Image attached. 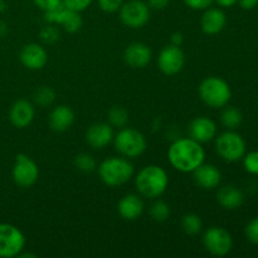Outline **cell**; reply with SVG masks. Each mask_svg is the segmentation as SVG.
<instances>
[{
	"instance_id": "6da1fadb",
	"label": "cell",
	"mask_w": 258,
	"mask_h": 258,
	"mask_svg": "<svg viewBox=\"0 0 258 258\" xmlns=\"http://www.w3.org/2000/svg\"><path fill=\"white\" fill-rule=\"evenodd\" d=\"M168 160L180 173H193L206 160V150L191 138L176 139L168 149Z\"/></svg>"
},
{
	"instance_id": "e575fe53",
	"label": "cell",
	"mask_w": 258,
	"mask_h": 258,
	"mask_svg": "<svg viewBox=\"0 0 258 258\" xmlns=\"http://www.w3.org/2000/svg\"><path fill=\"white\" fill-rule=\"evenodd\" d=\"M184 4L191 10H197V12H203V10L208 9L209 7H212L214 3V0H183Z\"/></svg>"
},
{
	"instance_id": "44dd1931",
	"label": "cell",
	"mask_w": 258,
	"mask_h": 258,
	"mask_svg": "<svg viewBox=\"0 0 258 258\" xmlns=\"http://www.w3.org/2000/svg\"><path fill=\"white\" fill-rule=\"evenodd\" d=\"M217 202L222 208L227 211H234L243 204L244 194L237 186L224 185L217 191Z\"/></svg>"
},
{
	"instance_id": "cb8c5ba5",
	"label": "cell",
	"mask_w": 258,
	"mask_h": 258,
	"mask_svg": "<svg viewBox=\"0 0 258 258\" xmlns=\"http://www.w3.org/2000/svg\"><path fill=\"white\" fill-rule=\"evenodd\" d=\"M55 91L49 86H40L33 93V101L39 107H49L55 101Z\"/></svg>"
},
{
	"instance_id": "7a4b0ae2",
	"label": "cell",
	"mask_w": 258,
	"mask_h": 258,
	"mask_svg": "<svg viewBox=\"0 0 258 258\" xmlns=\"http://www.w3.org/2000/svg\"><path fill=\"white\" fill-rule=\"evenodd\" d=\"M169 186V175L160 165H146L136 174L135 188L139 196L156 199L163 196Z\"/></svg>"
},
{
	"instance_id": "ab89813d",
	"label": "cell",
	"mask_w": 258,
	"mask_h": 258,
	"mask_svg": "<svg viewBox=\"0 0 258 258\" xmlns=\"http://www.w3.org/2000/svg\"><path fill=\"white\" fill-rule=\"evenodd\" d=\"M214 3H217V5L222 9H228V8L234 7L238 3V0H214Z\"/></svg>"
},
{
	"instance_id": "52a82bcc",
	"label": "cell",
	"mask_w": 258,
	"mask_h": 258,
	"mask_svg": "<svg viewBox=\"0 0 258 258\" xmlns=\"http://www.w3.org/2000/svg\"><path fill=\"white\" fill-rule=\"evenodd\" d=\"M203 246L212 256L224 257L233 248V238L226 228L213 226L204 232Z\"/></svg>"
},
{
	"instance_id": "ffe728a7",
	"label": "cell",
	"mask_w": 258,
	"mask_h": 258,
	"mask_svg": "<svg viewBox=\"0 0 258 258\" xmlns=\"http://www.w3.org/2000/svg\"><path fill=\"white\" fill-rule=\"evenodd\" d=\"M75 122V112L67 105H58L50 111L48 123L54 133H66Z\"/></svg>"
},
{
	"instance_id": "8d00e7d4",
	"label": "cell",
	"mask_w": 258,
	"mask_h": 258,
	"mask_svg": "<svg viewBox=\"0 0 258 258\" xmlns=\"http://www.w3.org/2000/svg\"><path fill=\"white\" fill-rule=\"evenodd\" d=\"M171 0H146V4L153 10H164L169 7Z\"/></svg>"
},
{
	"instance_id": "d6986e66",
	"label": "cell",
	"mask_w": 258,
	"mask_h": 258,
	"mask_svg": "<svg viewBox=\"0 0 258 258\" xmlns=\"http://www.w3.org/2000/svg\"><path fill=\"white\" fill-rule=\"evenodd\" d=\"M145 204L139 194H126L117 204V212L125 221L133 222L140 218L144 213Z\"/></svg>"
},
{
	"instance_id": "1f68e13d",
	"label": "cell",
	"mask_w": 258,
	"mask_h": 258,
	"mask_svg": "<svg viewBox=\"0 0 258 258\" xmlns=\"http://www.w3.org/2000/svg\"><path fill=\"white\" fill-rule=\"evenodd\" d=\"M244 234L252 244L258 246V217L247 223L246 228H244Z\"/></svg>"
},
{
	"instance_id": "7c38bea8",
	"label": "cell",
	"mask_w": 258,
	"mask_h": 258,
	"mask_svg": "<svg viewBox=\"0 0 258 258\" xmlns=\"http://www.w3.org/2000/svg\"><path fill=\"white\" fill-rule=\"evenodd\" d=\"M19 59L28 70L39 71L47 64L48 52L39 43H28L20 50Z\"/></svg>"
},
{
	"instance_id": "4316f807",
	"label": "cell",
	"mask_w": 258,
	"mask_h": 258,
	"mask_svg": "<svg viewBox=\"0 0 258 258\" xmlns=\"http://www.w3.org/2000/svg\"><path fill=\"white\" fill-rule=\"evenodd\" d=\"M71 12L72 10H70L64 5L60 4L59 7L54 8V9L44 12V20L45 23H49V24H55L62 27V24L66 22V19H67Z\"/></svg>"
},
{
	"instance_id": "8fae6325",
	"label": "cell",
	"mask_w": 258,
	"mask_h": 258,
	"mask_svg": "<svg viewBox=\"0 0 258 258\" xmlns=\"http://www.w3.org/2000/svg\"><path fill=\"white\" fill-rule=\"evenodd\" d=\"M185 54L178 45H165L158 55V67L164 75L175 76L184 68Z\"/></svg>"
},
{
	"instance_id": "3957f363",
	"label": "cell",
	"mask_w": 258,
	"mask_h": 258,
	"mask_svg": "<svg viewBox=\"0 0 258 258\" xmlns=\"http://www.w3.org/2000/svg\"><path fill=\"white\" fill-rule=\"evenodd\" d=\"M135 174L130 159L123 156H111L98 166V175L105 185L115 188L127 183Z\"/></svg>"
},
{
	"instance_id": "836d02e7",
	"label": "cell",
	"mask_w": 258,
	"mask_h": 258,
	"mask_svg": "<svg viewBox=\"0 0 258 258\" xmlns=\"http://www.w3.org/2000/svg\"><path fill=\"white\" fill-rule=\"evenodd\" d=\"M123 3H125V0H98V7L102 12L112 14V13L120 10Z\"/></svg>"
},
{
	"instance_id": "277c9868",
	"label": "cell",
	"mask_w": 258,
	"mask_h": 258,
	"mask_svg": "<svg viewBox=\"0 0 258 258\" xmlns=\"http://www.w3.org/2000/svg\"><path fill=\"white\" fill-rule=\"evenodd\" d=\"M201 100L211 108H223L232 98V88L226 80L217 76L204 78L198 87Z\"/></svg>"
},
{
	"instance_id": "ba28073f",
	"label": "cell",
	"mask_w": 258,
	"mask_h": 258,
	"mask_svg": "<svg viewBox=\"0 0 258 258\" xmlns=\"http://www.w3.org/2000/svg\"><path fill=\"white\" fill-rule=\"evenodd\" d=\"M25 243L24 233L18 227L10 223H0V257H18L20 252L24 251Z\"/></svg>"
},
{
	"instance_id": "9c48e42d",
	"label": "cell",
	"mask_w": 258,
	"mask_h": 258,
	"mask_svg": "<svg viewBox=\"0 0 258 258\" xmlns=\"http://www.w3.org/2000/svg\"><path fill=\"white\" fill-rule=\"evenodd\" d=\"M120 20L125 27L139 29L148 24L151 17V9L144 0H128L118 10Z\"/></svg>"
},
{
	"instance_id": "7402d4cb",
	"label": "cell",
	"mask_w": 258,
	"mask_h": 258,
	"mask_svg": "<svg viewBox=\"0 0 258 258\" xmlns=\"http://www.w3.org/2000/svg\"><path fill=\"white\" fill-rule=\"evenodd\" d=\"M221 122L227 130H236L243 122V115L234 106H224L221 113Z\"/></svg>"
},
{
	"instance_id": "f1b7e54d",
	"label": "cell",
	"mask_w": 258,
	"mask_h": 258,
	"mask_svg": "<svg viewBox=\"0 0 258 258\" xmlns=\"http://www.w3.org/2000/svg\"><path fill=\"white\" fill-rule=\"evenodd\" d=\"M39 39L44 45H53L60 39V30L58 25L47 24L39 30Z\"/></svg>"
},
{
	"instance_id": "603a6c76",
	"label": "cell",
	"mask_w": 258,
	"mask_h": 258,
	"mask_svg": "<svg viewBox=\"0 0 258 258\" xmlns=\"http://www.w3.org/2000/svg\"><path fill=\"white\" fill-rule=\"evenodd\" d=\"M107 120L112 127L122 128L128 123V111L122 106H112L107 112Z\"/></svg>"
},
{
	"instance_id": "4dcf8cb0",
	"label": "cell",
	"mask_w": 258,
	"mask_h": 258,
	"mask_svg": "<svg viewBox=\"0 0 258 258\" xmlns=\"http://www.w3.org/2000/svg\"><path fill=\"white\" fill-rule=\"evenodd\" d=\"M243 168L251 175H258V151H251L244 154Z\"/></svg>"
},
{
	"instance_id": "d4e9b609",
	"label": "cell",
	"mask_w": 258,
	"mask_h": 258,
	"mask_svg": "<svg viewBox=\"0 0 258 258\" xmlns=\"http://www.w3.org/2000/svg\"><path fill=\"white\" fill-rule=\"evenodd\" d=\"M180 226L184 233H186L188 236H197V234H199L202 232L203 222H202V218L198 214L186 213L181 218Z\"/></svg>"
},
{
	"instance_id": "60d3db41",
	"label": "cell",
	"mask_w": 258,
	"mask_h": 258,
	"mask_svg": "<svg viewBox=\"0 0 258 258\" xmlns=\"http://www.w3.org/2000/svg\"><path fill=\"white\" fill-rule=\"evenodd\" d=\"M9 32V28H8V24L4 22V20L0 19V38H4L5 35Z\"/></svg>"
},
{
	"instance_id": "8992f818",
	"label": "cell",
	"mask_w": 258,
	"mask_h": 258,
	"mask_svg": "<svg viewBox=\"0 0 258 258\" xmlns=\"http://www.w3.org/2000/svg\"><path fill=\"white\" fill-rule=\"evenodd\" d=\"M216 151L224 161L236 163L246 154V141L236 130H227L216 136Z\"/></svg>"
},
{
	"instance_id": "f546056e",
	"label": "cell",
	"mask_w": 258,
	"mask_h": 258,
	"mask_svg": "<svg viewBox=\"0 0 258 258\" xmlns=\"http://www.w3.org/2000/svg\"><path fill=\"white\" fill-rule=\"evenodd\" d=\"M82 25L83 19L82 17H81V13L73 12L72 10V12L70 13V15H68L67 19H66V22L62 24V28L67 33L73 34V33H77L78 30H81Z\"/></svg>"
},
{
	"instance_id": "b9f144b4",
	"label": "cell",
	"mask_w": 258,
	"mask_h": 258,
	"mask_svg": "<svg viewBox=\"0 0 258 258\" xmlns=\"http://www.w3.org/2000/svg\"><path fill=\"white\" fill-rule=\"evenodd\" d=\"M18 257H20V258H27V257H29V258H35L37 256H35L34 253H24V252H20L19 253V256Z\"/></svg>"
},
{
	"instance_id": "5b68a950",
	"label": "cell",
	"mask_w": 258,
	"mask_h": 258,
	"mask_svg": "<svg viewBox=\"0 0 258 258\" xmlns=\"http://www.w3.org/2000/svg\"><path fill=\"white\" fill-rule=\"evenodd\" d=\"M115 150L121 156L127 159H136L143 155L148 146L145 135L133 127L118 128V133L113 136Z\"/></svg>"
},
{
	"instance_id": "ac0fdd59",
	"label": "cell",
	"mask_w": 258,
	"mask_h": 258,
	"mask_svg": "<svg viewBox=\"0 0 258 258\" xmlns=\"http://www.w3.org/2000/svg\"><path fill=\"white\" fill-rule=\"evenodd\" d=\"M191 174L194 183L204 190H213L218 188L222 181V173L213 164L203 163Z\"/></svg>"
},
{
	"instance_id": "e0dca14e",
	"label": "cell",
	"mask_w": 258,
	"mask_h": 258,
	"mask_svg": "<svg viewBox=\"0 0 258 258\" xmlns=\"http://www.w3.org/2000/svg\"><path fill=\"white\" fill-rule=\"evenodd\" d=\"M226 24L227 15L222 8L209 7L208 9L203 10V14L201 17V28L204 34H219L226 28Z\"/></svg>"
},
{
	"instance_id": "d590c367",
	"label": "cell",
	"mask_w": 258,
	"mask_h": 258,
	"mask_svg": "<svg viewBox=\"0 0 258 258\" xmlns=\"http://www.w3.org/2000/svg\"><path fill=\"white\" fill-rule=\"evenodd\" d=\"M33 3H34L38 9L47 12V10L59 7L62 4V0H33Z\"/></svg>"
},
{
	"instance_id": "4fadbf2b",
	"label": "cell",
	"mask_w": 258,
	"mask_h": 258,
	"mask_svg": "<svg viewBox=\"0 0 258 258\" xmlns=\"http://www.w3.org/2000/svg\"><path fill=\"white\" fill-rule=\"evenodd\" d=\"M217 123L207 116H199L190 121L188 126L189 138L201 144L211 143L217 136Z\"/></svg>"
},
{
	"instance_id": "d6a6232c",
	"label": "cell",
	"mask_w": 258,
	"mask_h": 258,
	"mask_svg": "<svg viewBox=\"0 0 258 258\" xmlns=\"http://www.w3.org/2000/svg\"><path fill=\"white\" fill-rule=\"evenodd\" d=\"M93 0H62V4L73 12L82 13L92 4Z\"/></svg>"
},
{
	"instance_id": "9a60e30c",
	"label": "cell",
	"mask_w": 258,
	"mask_h": 258,
	"mask_svg": "<svg viewBox=\"0 0 258 258\" xmlns=\"http://www.w3.org/2000/svg\"><path fill=\"white\" fill-rule=\"evenodd\" d=\"M153 59L150 47L143 42H134L126 47L123 52V60L131 68L141 70L145 68Z\"/></svg>"
},
{
	"instance_id": "30bf717a",
	"label": "cell",
	"mask_w": 258,
	"mask_h": 258,
	"mask_svg": "<svg viewBox=\"0 0 258 258\" xmlns=\"http://www.w3.org/2000/svg\"><path fill=\"white\" fill-rule=\"evenodd\" d=\"M12 176L18 186L30 188L39 179L38 164L30 156L25 155V154H18L15 156L14 165L12 169Z\"/></svg>"
},
{
	"instance_id": "2e32d148",
	"label": "cell",
	"mask_w": 258,
	"mask_h": 258,
	"mask_svg": "<svg viewBox=\"0 0 258 258\" xmlns=\"http://www.w3.org/2000/svg\"><path fill=\"white\" fill-rule=\"evenodd\" d=\"M35 116V108L30 101L20 98L15 101L9 111V120L14 127L22 128L28 127L33 122Z\"/></svg>"
},
{
	"instance_id": "7bdbcfd3",
	"label": "cell",
	"mask_w": 258,
	"mask_h": 258,
	"mask_svg": "<svg viewBox=\"0 0 258 258\" xmlns=\"http://www.w3.org/2000/svg\"><path fill=\"white\" fill-rule=\"evenodd\" d=\"M7 10V2L5 0H0V13H4Z\"/></svg>"
},
{
	"instance_id": "74e56055",
	"label": "cell",
	"mask_w": 258,
	"mask_h": 258,
	"mask_svg": "<svg viewBox=\"0 0 258 258\" xmlns=\"http://www.w3.org/2000/svg\"><path fill=\"white\" fill-rule=\"evenodd\" d=\"M239 7L244 10H252L258 5V0H238Z\"/></svg>"
},
{
	"instance_id": "83f0119b",
	"label": "cell",
	"mask_w": 258,
	"mask_h": 258,
	"mask_svg": "<svg viewBox=\"0 0 258 258\" xmlns=\"http://www.w3.org/2000/svg\"><path fill=\"white\" fill-rule=\"evenodd\" d=\"M150 216L153 221L158 222V223H163L170 216V207L166 202L156 198L155 202L150 207Z\"/></svg>"
},
{
	"instance_id": "5bb4252c",
	"label": "cell",
	"mask_w": 258,
	"mask_h": 258,
	"mask_svg": "<svg viewBox=\"0 0 258 258\" xmlns=\"http://www.w3.org/2000/svg\"><path fill=\"white\" fill-rule=\"evenodd\" d=\"M113 127L108 122H95L86 131V143L96 150L105 149L113 141Z\"/></svg>"
},
{
	"instance_id": "f35d334b",
	"label": "cell",
	"mask_w": 258,
	"mask_h": 258,
	"mask_svg": "<svg viewBox=\"0 0 258 258\" xmlns=\"http://www.w3.org/2000/svg\"><path fill=\"white\" fill-rule=\"evenodd\" d=\"M183 42H184V35H183V33L175 32L173 35H171V38H170V44L178 45V47H180V45L183 44Z\"/></svg>"
},
{
	"instance_id": "484cf974",
	"label": "cell",
	"mask_w": 258,
	"mask_h": 258,
	"mask_svg": "<svg viewBox=\"0 0 258 258\" xmlns=\"http://www.w3.org/2000/svg\"><path fill=\"white\" fill-rule=\"evenodd\" d=\"M73 164H75V168L77 170H80L81 173H92V171H95L97 169L96 159L88 153H81L78 155H76Z\"/></svg>"
}]
</instances>
